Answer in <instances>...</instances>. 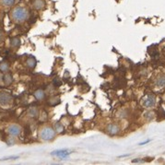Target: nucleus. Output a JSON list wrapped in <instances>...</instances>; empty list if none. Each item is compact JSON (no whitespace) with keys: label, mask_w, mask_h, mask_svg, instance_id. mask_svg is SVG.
<instances>
[{"label":"nucleus","mask_w":165,"mask_h":165,"mask_svg":"<svg viewBox=\"0 0 165 165\" xmlns=\"http://www.w3.org/2000/svg\"><path fill=\"white\" fill-rule=\"evenodd\" d=\"M54 85L56 86V87H59V86L62 85V80L60 78H54Z\"/></svg>","instance_id":"obj_16"},{"label":"nucleus","mask_w":165,"mask_h":165,"mask_svg":"<svg viewBox=\"0 0 165 165\" xmlns=\"http://www.w3.org/2000/svg\"><path fill=\"white\" fill-rule=\"evenodd\" d=\"M156 99L155 96L152 95V94H148L146 97L142 100V105L145 106L146 108H151L155 105Z\"/></svg>","instance_id":"obj_3"},{"label":"nucleus","mask_w":165,"mask_h":165,"mask_svg":"<svg viewBox=\"0 0 165 165\" xmlns=\"http://www.w3.org/2000/svg\"><path fill=\"white\" fill-rule=\"evenodd\" d=\"M10 45L14 47V48H17L19 45H21V40H19V38L15 37V38H12L10 40Z\"/></svg>","instance_id":"obj_10"},{"label":"nucleus","mask_w":165,"mask_h":165,"mask_svg":"<svg viewBox=\"0 0 165 165\" xmlns=\"http://www.w3.org/2000/svg\"><path fill=\"white\" fill-rule=\"evenodd\" d=\"M106 131H107L110 135H116L117 133L120 131V128L117 125L115 124H110L106 127Z\"/></svg>","instance_id":"obj_6"},{"label":"nucleus","mask_w":165,"mask_h":165,"mask_svg":"<svg viewBox=\"0 0 165 165\" xmlns=\"http://www.w3.org/2000/svg\"><path fill=\"white\" fill-rule=\"evenodd\" d=\"M34 96H35V98H36L37 100L41 101V100H42V99L44 98V92L42 91V89H38V90H36V91H35Z\"/></svg>","instance_id":"obj_11"},{"label":"nucleus","mask_w":165,"mask_h":165,"mask_svg":"<svg viewBox=\"0 0 165 165\" xmlns=\"http://www.w3.org/2000/svg\"><path fill=\"white\" fill-rule=\"evenodd\" d=\"M27 65H28L30 68H34L35 65H36V60H35L34 57H29L28 60H27Z\"/></svg>","instance_id":"obj_15"},{"label":"nucleus","mask_w":165,"mask_h":165,"mask_svg":"<svg viewBox=\"0 0 165 165\" xmlns=\"http://www.w3.org/2000/svg\"><path fill=\"white\" fill-rule=\"evenodd\" d=\"M3 39V33H2V31L0 30V41H1Z\"/></svg>","instance_id":"obj_19"},{"label":"nucleus","mask_w":165,"mask_h":165,"mask_svg":"<svg viewBox=\"0 0 165 165\" xmlns=\"http://www.w3.org/2000/svg\"><path fill=\"white\" fill-rule=\"evenodd\" d=\"M69 153L70 152H68V150H56V151L52 152V155L57 156V157H59V158H66V156L69 155Z\"/></svg>","instance_id":"obj_9"},{"label":"nucleus","mask_w":165,"mask_h":165,"mask_svg":"<svg viewBox=\"0 0 165 165\" xmlns=\"http://www.w3.org/2000/svg\"><path fill=\"white\" fill-rule=\"evenodd\" d=\"M56 130L57 132H62L63 130H64V127H63V125H62L61 124L57 123V124L56 125Z\"/></svg>","instance_id":"obj_17"},{"label":"nucleus","mask_w":165,"mask_h":165,"mask_svg":"<svg viewBox=\"0 0 165 165\" xmlns=\"http://www.w3.org/2000/svg\"><path fill=\"white\" fill-rule=\"evenodd\" d=\"M3 80L5 82V84L9 85L12 82V77H11L10 74H6V75L3 77Z\"/></svg>","instance_id":"obj_14"},{"label":"nucleus","mask_w":165,"mask_h":165,"mask_svg":"<svg viewBox=\"0 0 165 165\" xmlns=\"http://www.w3.org/2000/svg\"><path fill=\"white\" fill-rule=\"evenodd\" d=\"M13 21L16 22H21L28 18V11L23 7H17L11 13Z\"/></svg>","instance_id":"obj_1"},{"label":"nucleus","mask_w":165,"mask_h":165,"mask_svg":"<svg viewBox=\"0 0 165 165\" xmlns=\"http://www.w3.org/2000/svg\"><path fill=\"white\" fill-rule=\"evenodd\" d=\"M0 2L5 7H11L14 5L15 0H0Z\"/></svg>","instance_id":"obj_13"},{"label":"nucleus","mask_w":165,"mask_h":165,"mask_svg":"<svg viewBox=\"0 0 165 165\" xmlns=\"http://www.w3.org/2000/svg\"><path fill=\"white\" fill-rule=\"evenodd\" d=\"M11 100V95L9 92H6V91H1L0 92V105L2 106H5L10 103Z\"/></svg>","instance_id":"obj_4"},{"label":"nucleus","mask_w":165,"mask_h":165,"mask_svg":"<svg viewBox=\"0 0 165 165\" xmlns=\"http://www.w3.org/2000/svg\"><path fill=\"white\" fill-rule=\"evenodd\" d=\"M9 69V65L7 62H2L0 63V70L3 72H7Z\"/></svg>","instance_id":"obj_12"},{"label":"nucleus","mask_w":165,"mask_h":165,"mask_svg":"<svg viewBox=\"0 0 165 165\" xmlns=\"http://www.w3.org/2000/svg\"><path fill=\"white\" fill-rule=\"evenodd\" d=\"M39 136L42 140H52L56 136V131L52 127H45L42 128L39 132Z\"/></svg>","instance_id":"obj_2"},{"label":"nucleus","mask_w":165,"mask_h":165,"mask_svg":"<svg viewBox=\"0 0 165 165\" xmlns=\"http://www.w3.org/2000/svg\"><path fill=\"white\" fill-rule=\"evenodd\" d=\"M7 131L11 135V136H14V137H18L21 135V129L19 125H10L7 129Z\"/></svg>","instance_id":"obj_5"},{"label":"nucleus","mask_w":165,"mask_h":165,"mask_svg":"<svg viewBox=\"0 0 165 165\" xmlns=\"http://www.w3.org/2000/svg\"><path fill=\"white\" fill-rule=\"evenodd\" d=\"M45 6V3L44 0H33L32 1V7L35 9L40 10L42 9Z\"/></svg>","instance_id":"obj_7"},{"label":"nucleus","mask_w":165,"mask_h":165,"mask_svg":"<svg viewBox=\"0 0 165 165\" xmlns=\"http://www.w3.org/2000/svg\"><path fill=\"white\" fill-rule=\"evenodd\" d=\"M150 139H148V140H146V141H144V142H142V143H140L139 145H144V144H146V143H148V142H150Z\"/></svg>","instance_id":"obj_18"},{"label":"nucleus","mask_w":165,"mask_h":165,"mask_svg":"<svg viewBox=\"0 0 165 165\" xmlns=\"http://www.w3.org/2000/svg\"><path fill=\"white\" fill-rule=\"evenodd\" d=\"M156 85L158 87H165V75L162 74V75H159L156 78Z\"/></svg>","instance_id":"obj_8"}]
</instances>
